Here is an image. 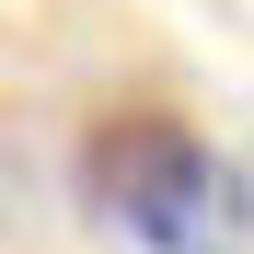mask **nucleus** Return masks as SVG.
Masks as SVG:
<instances>
[{
    "instance_id": "1",
    "label": "nucleus",
    "mask_w": 254,
    "mask_h": 254,
    "mask_svg": "<svg viewBox=\"0 0 254 254\" xmlns=\"http://www.w3.org/2000/svg\"><path fill=\"white\" fill-rule=\"evenodd\" d=\"M81 196L139 254H243L254 243V174L162 104H116L81 127Z\"/></svg>"
}]
</instances>
